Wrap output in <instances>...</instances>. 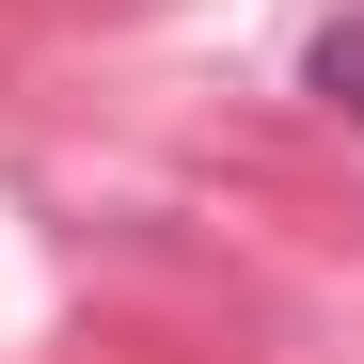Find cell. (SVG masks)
Segmentation results:
<instances>
[{
	"instance_id": "cell-1",
	"label": "cell",
	"mask_w": 364,
	"mask_h": 364,
	"mask_svg": "<svg viewBox=\"0 0 364 364\" xmlns=\"http://www.w3.org/2000/svg\"><path fill=\"white\" fill-rule=\"evenodd\" d=\"M301 95H317V111H348V127H364V0H348V16H333L317 48H301Z\"/></svg>"
}]
</instances>
